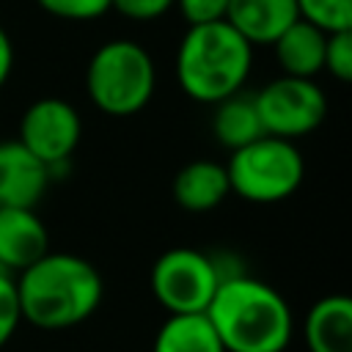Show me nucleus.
<instances>
[{
    "mask_svg": "<svg viewBox=\"0 0 352 352\" xmlns=\"http://www.w3.org/2000/svg\"><path fill=\"white\" fill-rule=\"evenodd\" d=\"M99 270L74 253H44L16 275L22 319L41 330H66L85 322L102 302Z\"/></svg>",
    "mask_w": 352,
    "mask_h": 352,
    "instance_id": "2",
    "label": "nucleus"
},
{
    "mask_svg": "<svg viewBox=\"0 0 352 352\" xmlns=\"http://www.w3.org/2000/svg\"><path fill=\"white\" fill-rule=\"evenodd\" d=\"M204 314L226 352H286L294 333L286 297L245 272L226 278Z\"/></svg>",
    "mask_w": 352,
    "mask_h": 352,
    "instance_id": "1",
    "label": "nucleus"
},
{
    "mask_svg": "<svg viewBox=\"0 0 352 352\" xmlns=\"http://www.w3.org/2000/svg\"><path fill=\"white\" fill-rule=\"evenodd\" d=\"M231 278L220 256L195 248H170L151 264V294L168 314H204L217 286Z\"/></svg>",
    "mask_w": 352,
    "mask_h": 352,
    "instance_id": "6",
    "label": "nucleus"
},
{
    "mask_svg": "<svg viewBox=\"0 0 352 352\" xmlns=\"http://www.w3.org/2000/svg\"><path fill=\"white\" fill-rule=\"evenodd\" d=\"M297 16L322 33L352 30V0H294Z\"/></svg>",
    "mask_w": 352,
    "mask_h": 352,
    "instance_id": "17",
    "label": "nucleus"
},
{
    "mask_svg": "<svg viewBox=\"0 0 352 352\" xmlns=\"http://www.w3.org/2000/svg\"><path fill=\"white\" fill-rule=\"evenodd\" d=\"M212 132H214V140L223 143L228 151H236V148L258 140L264 135V126H261L253 94L236 91V94L220 99L214 104Z\"/></svg>",
    "mask_w": 352,
    "mask_h": 352,
    "instance_id": "15",
    "label": "nucleus"
},
{
    "mask_svg": "<svg viewBox=\"0 0 352 352\" xmlns=\"http://www.w3.org/2000/svg\"><path fill=\"white\" fill-rule=\"evenodd\" d=\"M253 66V44L226 19L190 25L176 50V80L182 91L204 104L242 91Z\"/></svg>",
    "mask_w": 352,
    "mask_h": 352,
    "instance_id": "3",
    "label": "nucleus"
},
{
    "mask_svg": "<svg viewBox=\"0 0 352 352\" xmlns=\"http://www.w3.org/2000/svg\"><path fill=\"white\" fill-rule=\"evenodd\" d=\"M336 80L349 82L352 80V30H336L327 33L324 41V66Z\"/></svg>",
    "mask_w": 352,
    "mask_h": 352,
    "instance_id": "18",
    "label": "nucleus"
},
{
    "mask_svg": "<svg viewBox=\"0 0 352 352\" xmlns=\"http://www.w3.org/2000/svg\"><path fill=\"white\" fill-rule=\"evenodd\" d=\"M11 69H14V44H11V38H8L6 28L0 25V88L6 85V80H8Z\"/></svg>",
    "mask_w": 352,
    "mask_h": 352,
    "instance_id": "23",
    "label": "nucleus"
},
{
    "mask_svg": "<svg viewBox=\"0 0 352 352\" xmlns=\"http://www.w3.org/2000/svg\"><path fill=\"white\" fill-rule=\"evenodd\" d=\"M302 336L308 352H352V300L346 294L316 300L305 316Z\"/></svg>",
    "mask_w": 352,
    "mask_h": 352,
    "instance_id": "12",
    "label": "nucleus"
},
{
    "mask_svg": "<svg viewBox=\"0 0 352 352\" xmlns=\"http://www.w3.org/2000/svg\"><path fill=\"white\" fill-rule=\"evenodd\" d=\"M19 322H22V311H19V297H16V278L0 267V346L8 344Z\"/></svg>",
    "mask_w": 352,
    "mask_h": 352,
    "instance_id": "20",
    "label": "nucleus"
},
{
    "mask_svg": "<svg viewBox=\"0 0 352 352\" xmlns=\"http://www.w3.org/2000/svg\"><path fill=\"white\" fill-rule=\"evenodd\" d=\"M82 121L77 110L58 96L36 99L19 118V143L52 173L66 165L80 143Z\"/></svg>",
    "mask_w": 352,
    "mask_h": 352,
    "instance_id": "8",
    "label": "nucleus"
},
{
    "mask_svg": "<svg viewBox=\"0 0 352 352\" xmlns=\"http://www.w3.org/2000/svg\"><path fill=\"white\" fill-rule=\"evenodd\" d=\"M294 0H228L226 22L250 44H272L297 22Z\"/></svg>",
    "mask_w": 352,
    "mask_h": 352,
    "instance_id": "11",
    "label": "nucleus"
},
{
    "mask_svg": "<svg viewBox=\"0 0 352 352\" xmlns=\"http://www.w3.org/2000/svg\"><path fill=\"white\" fill-rule=\"evenodd\" d=\"M44 253H50V234L36 209H0V267L14 275Z\"/></svg>",
    "mask_w": 352,
    "mask_h": 352,
    "instance_id": "10",
    "label": "nucleus"
},
{
    "mask_svg": "<svg viewBox=\"0 0 352 352\" xmlns=\"http://www.w3.org/2000/svg\"><path fill=\"white\" fill-rule=\"evenodd\" d=\"M231 192L248 204H278L297 192L305 162L292 140L261 135L258 140L231 151L226 162Z\"/></svg>",
    "mask_w": 352,
    "mask_h": 352,
    "instance_id": "5",
    "label": "nucleus"
},
{
    "mask_svg": "<svg viewBox=\"0 0 352 352\" xmlns=\"http://www.w3.org/2000/svg\"><path fill=\"white\" fill-rule=\"evenodd\" d=\"M110 8H116L126 19L148 22V19H160L162 14H168L173 8V0H110Z\"/></svg>",
    "mask_w": 352,
    "mask_h": 352,
    "instance_id": "22",
    "label": "nucleus"
},
{
    "mask_svg": "<svg viewBox=\"0 0 352 352\" xmlns=\"http://www.w3.org/2000/svg\"><path fill=\"white\" fill-rule=\"evenodd\" d=\"M324 41L327 33L308 25L305 19H297L272 41L275 60L283 74L314 80V74H319L324 66Z\"/></svg>",
    "mask_w": 352,
    "mask_h": 352,
    "instance_id": "14",
    "label": "nucleus"
},
{
    "mask_svg": "<svg viewBox=\"0 0 352 352\" xmlns=\"http://www.w3.org/2000/svg\"><path fill=\"white\" fill-rule=\"evenodd\" d=\"M190 25H206L226 19L228 0H173Z\"/></svg>",
    "mask_w": 352,
    "mask_h": 352,
    "instance_id": "21",
    "label": "nucleus"
},
{
    "mask_svg": "<svg viewBox=\"0 0 352 352\" xmlns=\"http://www.w3.org/2000/svg\"><path fill=\"white\" fill-rule=\"evenodd\" d=\"M151 352H226L206 314H168Z\"/></svg>",
    "mask_w": 352,
    "mask_h": 352,
    "instance_id": "16",
    "label": "nucleus"
},
{
    "mask_svg": "<svg viewBox=\"0 0 352 352\" xmlns=\"http://www.w3.org/2000/svg\"><path fill=\"white\" fill-rule=\"evenodd\" d=\"M52 173L19 140L0 143V209H36L50 187Z\"/></svg>",
    "mask_w": 352,
    "mask_h": 352,
    "instance_id": "9",
    "label": "nucleus"
},
{
    "mask_svg": "<svg viewBox=\"0 0 352 352\" xmlns=\"http://www.w3.org/2000/svg\"><path fill=\"white\" fill-rule=\"evenodd\" d=\"M157 72L151 55L129 38L102 44L85 69V91L91 102L113 118L140 113L154 96Z\"/></svg>",
    "mask_w": 352,
    "mask_h": 352,
    "instance_id": "4",
    "label": "nucleus"
},
{
    "mask_svg": "<svg viewBox=\"0 0 352 352\" xmlns=\"http://www.w3.org/2000/svg\"><path fill=\"white\" fill-rule=\"evenodd\" d=\"M36 3L47 14H52L58 19H69V22L99 19L110 11V0H36Z\"/></svg>",
    "mask_w": 352,
    "mask_h": 352,
    "instance_id": "19",
    "label": "nucleus"
},
{
    "mask_svg": "<svg viewBox=\"0 0 352 352\" xmlns=\"http://www.w3.org/2000/svg\"><path fill=\"white\" fill-rule=\"evenodd\" d=\"M170 190H173V201L182 209L209 212L228 198L231 184H228L226 165L214 160H192L176 170Z\"/></svg>",
    "mask_w": 352,
    "mask_h": 352,
    "instance_id": "13",
    "label": "nucleus"
},
{
    "mask_svg": "<svg viewBox=\"0 0 352 352\" xmlns=\"http://www.w3.org/2000/svg\"><path fill=\"white\" fill-rule=\"evenodd\" d=\"M264 135L297 140L311 135L327 116L324 91L305 77H278L253 94Z\"/></svg>",
    "mask_w": 352,
    "mask_h": 352,
    "instance_id": "7",
    "label": "nucleus"
}]
</instances>
